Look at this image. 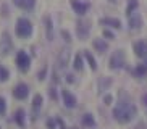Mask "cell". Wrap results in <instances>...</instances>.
Returning <instances> with one entry per match:
<instances>
[{
	"label": "cell",
	"instance_id": "cell-1",
	"mask_svg": "<svg viewBox=\"0 0 147 129\" xmlns=\"http://www.w3.org/2000/svg\"><path fill=\"white\" fill-rule=\"evenodd\" d=\"M113 118L118 124H129L131 121L136 118L138 115V108L136 105L131 102H125V100H120V102L113 107Z\"/></svg>",
	"mask_w": 147,
	"mask_h": 129
},
{
	"label": "cell",
	"instance_id": "cell-2",
	"mask_svg": "<svg viewBox=\"0 0 147 129\" xmlns=\"http://www.w3.org/2000/svg\"><path fill=\"white\" fill-rule=\"evenodd\" d=\"M15 32L20 39H28L32 34V24L28 18H18L16 21V28H15Z\"/></svg>",
	"mask_w": 147,
	"mask_h": 129
},
{
	"label": "cell",
	"instance_id": "cell-3",
	"mask_svg": "<svg viewBox=\"0 0 147 129\" xmlns=\"http://www.w3.org/2000/svg\"><path fill=\"white\" fill-rule=\"evenodd\" d=\"M108 66H110V69H123L126 66V55L121 48L112 53L110 60H108Z\"/></svg>",
	"mask_w": 147,
	"mask_h": 129
},
{
	"label": "cell",
	"instance_id": "cell-4",
	"mask_svg": "<svg viewBox=\"0 0 147 129\" xmlns=\"http://www.w3.org/2000/svg\"><path fill=\"white\" fill-rule=\"evenodd\" d=\"M16 64H18V69L23 71V73H26L28 69L31 66V58L24 50H20L16 53Z\"/></svg>",
	"mask_w": 147,
	"mask_h": 129
},
{
	"label": "cell",
	"instance_id": "cell-5",
	"mask_svg": "<svg viewBox=\"0 0 147 129\" xmlns=\"http://www.w3.org/2000/svg\"><path fill=\"white\" fill-rule=\"evenodd\" d=\"M69 5H71V8L73 11L78 15V16H84L89 8H91V3H87V2H82V0H69Z\"/></svg>",
	"mask_w": 147,
	"mask_h": 129
},
{
	"label": "cell",
	"instance_id": "cell-6",
	"mask_svg": "<svg viewBox=\"0 0 147 129\" xmlns=\"http://www.w3.org/2000/svg\"><path fill=\"white\" fill-rule=\"evenodd\" d=\"M133 52L134 55L141 58V60H147V40L141 39V40H136L133 44Z\"/></svg>",
	"mask_w": 147,
	"mask_h": 129
},
{
	"label": "cell",
	"instance_id": "cell-7",
	"mask_svg": "<svg viewBox=\"0 0 147 129\" xmlns=\"http://www.w3.org/2000/svg\"><path fill=\"white\" fill-rule=\"evenodd\" d=\"M11 50H13V42H11L10 36L5 32L0 39V56H7Z\"/></svg>",
	"mask_w": 147,
	"mask_h": 129
},
{
	"label": "cell",
	"instance_id": "cell-8",
	"mask_svg": "<svg viewBox=\"0 0 147 129\" xmlns=\"http://www.w3.org/2000/svg\"><path fill=\"white\" fill-rule=\"evenodd\" d=\"M89 32H91V23L89 21H78V24H76V34H78L79 40H86Z\"/></svg>",
	"mask_w": 147,
	"mask_h": 129
},
{
	"label": "cell",
	"instance_id": "cell-9",
	"mask_svg": "<svg viewBox=\"0 0 147 129\" xmlns=\"http://www.w3.org/2000/svg\"><path fill=\"white\" fill-rule=\"evenodd\" d=\"M128 24H129V28L133 31H138V29H141V28L144 26V19H142V16H141L138 11H134L133 15L128 16Z\"/></svg>",
	"mask_w": 147,
	"mask_h": 129
},
{
	"label": "cell",
	"instance_id": "cell-10",
	"mask_svg": "<svg viewBox=\"0 0 147 129\" xmlns=\"http://www.w3.org/2000/svg\"><path fill=\"white\" fill-rule=\"evenodd\" d=\"M61 99H63V105H65L66 108H76V105H78V100H76V97H74L69 90H61Z\"/></svg>",
	"mask_w": 147,
	"mask_h": 129
},
{
	"label": "cell",
	"instance_id": "cell-11",
	"mask_svg": "<svg viewBox=\"0 0 147 129\" xmlns=\"http://www.w3.org/2000/svg\"><path fill=\"white\" fill-rule=\"evenodd\" d=\"M29 95V87L26 86V84H18L16 87L13 89V97L15 99H18V100H24Z\"/></svg>",
	"mask_w": 147,
	"mask_h": 129
},
{
	"label": "cell",
	"instance_id": "cell-12",
	"mask_svg": "<svg viewBox=\"0 0 147 129\" xmlns=\"http://www.w3.org/2000/svg\"><path fill=\"white\" fill-rule=\"evenodd\" d=\"M99 23L102 26L112 28V29H121V28H123V26H121V21L118 19V18H102Z\"/></svg>",
	"mask_w": 147,
	"mask_h": 129
},
{
	"label": "cell",
	"instance_id": "cell-13",
	"mask_svg": "<svg viewBox=\"0 0 147 129\" xmlns=\"http://www.w3.org/2000/svg\"><path fill=\"white\" fill-rule=\"evenodd\" d=\"M92 47L95 48V52H99V53H107L108 52V42L105 39H94L92 40Z\"/></svg>",
	"mask_w": 147,
	"mask_h": 129
},
{
	"label": "cell",
	"instance_id": "cell-14",
	"mask_svg": "<svg viewBox=\"0 0 147 129\" xmlns=\"http://www.w3.org/2000/svg\"><path fill=\"white\" fill-rule=\"evenodd\" d=\"M40 107H42V95L36 94L34 99H32V120H37V115H39Z\"/></svg>",
	"mask_w": 147,
	"mask_h": 129
},
{
	"label": "cell",
	"instance_id": "cell-15",
	"mask_svg": "<svg viewBox=\"0 0 147 129\" xmlns=\"http://www.w3.org/2000/svg\"><path fill=\"white\" fill-rule=\"evenodd\" d=\"M13 3L16 5L18 8L26 10V11H31V10L36 7V0H13Z\"/></svg>",
	"mask_w": 147,
	"mask_h": 129
},
{
	"label": "cell",
	"instance_id": "cell-16",
	"mask_svg": "<svg viewBox=\"0 0 147 129\" xmlns=\"http://www.w3.org/2000/svg\"><path fill=\"white\" fill-rule=\"evenodd\" d=\"M69 56H71V53H69L68 48H63V50L60 52V55H58V60H57V63H58V66H60V68H65L66 64H68Z\"/></svg>",
	"mask_w": 147,
	"mask_h": 129
},
{
	"label": "cell",
	"instance_id": "cell-17",
	"mask_svg": "<svg viewBox=\"0 0 147 129\" xmlns=\"http://www.w3.org/2000/svg\"><path fill=\"white\" fill-rule=\"evenodd\" d=\"M133 76L134 77H146L147 76V61L146 63H142V64H138L136 68L133 69Z\"/></svg>",
	"mask_w": 147,
	"mask_h": 129
},
{
	"label": "cell",
	"instance_id": "cell-18",
	"mask_svg": "<svg viewBox=\"0 0 147 129\" xmlns=\"http://www.w3.org/2000/svg\"><path fill=\"white\" fill-rule=\"evenodd\" d=\"M82 126L84 128H89V129H92V128H95L97 126V123H95V120H94V116L91 115V113H86V115H82Z\"/></svg>",
	"mask_w": 147,
	"mask_h": 129
},
{
	"label": "cell",
	"instance_id": "cell-19",
	"mask_svg": "<svg viewBox=\"0 0 147 129\" xmlns=\"http://www.w3.org/2000/svg\"><path fill=\"white\" fill-rule=\"evenodd\" d=\"M84 58H86L87 64H89V68H91L92 71H97V61H95V58L92 56V53H91V52L84 50Z\"/></svg>",
	"mask_w": 147,
	"mask_h": 129
},
{
	"label": "cell",
	"instance_id": "cell-20",
	"mask_svg": "<svg viewBox=\"0 0 147 129\" xmlns=\"http://www.w3.org/2000/svg\"><path fill=\"white\" fill-rule=\"evenodd\" d=\"M73 68H74V71H82V68H84V61H82V55H81V53H76V55H74Z\"/></svg>",
	"mask_w": 147,
	"mask_h": 129
},
{
	"label": "cell",
	"instance_id": "cell-21",
	"mask_svg": "<svg viewBox=\"0 0 147 129\" xmlns=\"http://www.w3.org/2000/svg\"><path fill=\"white\" fill-rule=\"evenodd\" d=\"M44 23H45V31H47V39L49 40H53V28H52V19L49 16L44 18Z\"/></svg>",
	"mask_w": 147,
	"mask_h": 129
},
{
	"label": "cell",
	"instance_id": "cell-22",
	"mask_svg": "<svg viewBox=\"0 0 147 129\" xmlns=\"http://www.w3.org/2000/svg\"><path fill=\"white\" fill-rule=\"evenodd\" d=\"M138 8H139L138 0H129L128 5H126V16H129V15H133L134 11H138Z\"/></svg>",
	"mask_w": 147,
	"mask_h": 129
},
{
	"label": "cell",
	"instance_id": "cell-23",
	"mask_svg": "<svg viewBox=\"0 0 147 129\" xmlns=\"http://www.w3.org/2000/svg\"><path fill=\"white\" fill-rule=\"evenodd\" d=\"M24 116H26V115H24L23 110H18V112L15 113V121H16V124L21 126V128L26 124V118H24Z\"/></svg>",
	"mask_w": 147,
	"mask_h": 129
},
{
	"label": "cell",
	"instance_id": "cell-24",
	"mask_svg": "<svg viewBox=\"0 0 147 129\" xmlns=\"http://www.w3.org/2000/svg\"><path fill=\"white\" fill-rule=\"evenodd\" d=\"M10 77V73H8V69L5 68V66H2L0 64V82H5L7 79Z\"/></svg>",
	"mask_w": 147,
	"mask_h": 129
},
{
	"label": "cell",
	"instance_id": "cell-25",
	"mask_svg": "<svg viewBox=\"0 0 147 129\" xmlns=\"http://www.w3.org/2000/svg\"><path fill=\"white\" fill-rule=\"evenodd\" d=\"M5 112H7V102L3 97H0V116H3Z\"/></svg>",
	"mask_w": 147,
	"mask_h": 129
},
{
	"label": "cell",
	"instance_id": "cell-26",
	"mask_svg": "<svg viewBox=\"0 0 147 129\" xmlns=\"http://www.w3.org/2000/svg\"><path fill=\"white\" fill-rule=\"evenodd\" d=\"M61 36H63V40H65V42H71V36H69V32L68 31H61Z\"/></svg>",
	"mask_w": 147,
	"mask_h": 129
},
{
	"label": "cell",
	"instance_id": "cell-27",
	"mask_svg": "<svg viewBox=\"0 0 147 129\" xmlns=\"http://www.w3.org/2000/svg\"><path fill=\"white\" fill-rule=\"evenodd\" d=\"M104 37H105V39H110V40H112V39H115V34H113L112 31L105 29V31H104Z\"/></svg>",
	"mask_w": 147,
	"mask_h": 129
},
{
	"label": "cell",
	"instance_id": "cell-28",
	"mask_svg": "<svg viewBox=\"0 0 147 129\" xmlns=\"http://www.w3.org/2000/svg\"><path fill=\"white\" fill-rule=\"evenodd\" d=\"M104 102H105V105H112V102H113V97H112V95H105V97H104Z\"/></svg>",
	"mask_w": 147,
	"mask_h": 129
},
{
	"label": "cell",
	"instance_id": "cell-29",
	"mask_svg": "<svg viewBox=\"0 0 147 129\" xmlns=\"http://www.w3.org/2000/svg\"><path fill=\"white\" fill-rule=\"evenodd\" d=\"M47 128H49V129H55V121H53V120H49V121H47Z\"/></svg>",
	"mask_w": 147,
	"mask_h": 129
},
{
	"label": "cell",
	"instance_id": "cell-30",
	"mask_svg": "<svg viewBox=\"0 0 147 129\" xmlns=\"http://www.w3.org/2000/svg\"><path fill=\"white\" fill-rule=\"evenodd\" d=\"M45 71H47V69L44 68L42 71H40V73H39V79H40V81H44V79H45Z\"/></svg>",
	"mask_w": 147,
	"mask_h": 129
},
{
	"label": "cell",
	"instance_id": "cell-31",
	"mask_svg": "<svg viewBox=\"0 0 147 129\" xmlns=\"http://www.w3.org/2000/svg\"><path fill=\"white\" fill-rule=\"evenodd\" d=\"M50 97H52L53 100H57V92H55V89H53V87L50 89Z\"/></svg>",
	"mask_w": 147,
	"mask_h": 129
},
{
	"label": "cell",
	"instance_id": "cell-32",
	"mask_svg": "<svg viewBox=\"0 0 147 129\" xmlns=\"http://www.w3.org/2000/svg\"><path fill=\"white\" fill-rule=\"evenodd\" d=\"M141 102H142V105H144V107H147V94H144V95H142V99H141Z\"/></svg>",
	"mask_w": 147,
	"mask_h": 129
},
{
	"label": "cell",
	"instance_id": "cell-33",
	"mask_svg": "<svg viewBox=\"0 0 147 129\" xmlns=\"http://www.w3.org/2000/svg\"><path fill=\"white\" fill-rule=\"evenodd\" d=\"M66 81H68V82H74V79H73V74H68V76H66Z\"/></svg>",
	"mask_w": 147,
	"mask_h": 129
},
{
	"label": "cell",
	"instance_id": "cell-34",
	"mask_svg": "<svg viewBox=\"0 0 147 129\" xmlns=\"http://www.w3.org/2000/svg\"><path fill=\"white\" fill-rule=\"evenodd\" d=\"M110 2H117V0H110Z\"/></svg>",
	"mask_w": 147,
	"mask_h": 129
}]
</instances>
